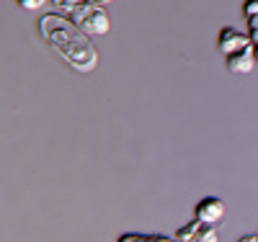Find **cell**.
Masks as SVG:
<instances>
[{
	"label": "cell",
	"mask_w": 258,
	"mask_h": 242,
	"mask_svg": "<svg viewBox=\"0 0 258 242\" xmlns=\"http://www.w3.org/2000/svg\"><path fill=\"white\" fill-rule=\"evenodd\" d=\"M36 31L41 41L75 72L88 75L98 67V52L91 36L78 29L68 16L62 13H44L36 21Z\"/></svg>",
	"instance_id": "obj_1"
},
{
	"label": "cell",
	"mask_w": 258,
	"mask_h": 242,
	"mask_svg": "<svg viewBox=\"0 0 258 242\" xmlns=\"http://www.w3.org/2000/svg\"><path fill=\"white\" fill-rule=\"evenodd\" d=\"M62 16H68L73 24L78 29H83L88 36H106L109 29H111V21H109V16H106L103 6H96V3H91V0H85V3L70 8L68 13H62Z\"/></svg>",
	"instance_id": "obj_2"
},
{
	"label": "cell",
	"mask_w": 258,
	"mask_h": 242,
	"mask_svg": "<svg viewBox=\"0 0 258 242\" xmlns=\"http://www.w3.org/2000/svg\"><path fill=\"white\" fill-rule=\"evenodd\" d=\"M248 47H253L248 34H243V31H238V29H232V26L220 29V34H217V49H220L222 57H230V54L240 52V49H248Z\"/></svg>",
	"instance_id": "obj_3"
},
{
	"label": "cell",
	"mask_w": 258,
	"mask_h": 242,
	"mask_svg": "<svg viewBox=\"0 0 258 242\" xmlns=\"http://www.w3.org/2000/svg\"><path fill=\"white\" fill-rule=\"evenodd\" d=\"M222 216H225V201L217 196H207L194 209V219H199L202 224H217Z\"/></svg>",
	"instance_id": "obj_4"
},
{
	"label": "cell",
	"mask_w": 258,
	"mask_h": 242,
	"mask_svg": "<svg viewBox=\"0 0 258 242\" xmlns=\"http://www.w3.org/2000/svg\"><path fill=\"white\" fill-rule=\"evenodd\" d=\"M255 62H258V59H255V54H253V47H248V49H240V52L225 57V67H227L230 72H235V75H248V72H253Z\"/></svg>",
	"instance_id": "obj_5"
},
{
	"label": "cell",
	"mask_w": 258,
	"mask_h": 242,
	"mask_svg": "<svg viewBox=\"0 0 258 242\" xmlns=\"http://www.w3.org/2000/svg\"><path fill=\"white\" fill-rule=\"evenodd\" d=\"M202 222L199 219H194V222H188V224H183V227H178L176 229V242H199V234H202Z\"/></svg>",
	"instance_id": "obj_6"
},
{
	"label": "cell",
	"mask_w": 258,
	"mask_h": 242,
	"mask_svg": "<svg viewBox=\"0 0 258 242\" xmlns=\"http://www.w3.org/2000/svg\"><path fill=\"white\" fill-rule=\"evenodd\" d=\"M245 24H248V36H250V44H253V54H255V59H258V16H255V18H248Z\"/></svg>",
	"instance_id": "obj_7"
},
{
	"label": "cell",
	"mask_w": 258,
	"mask_h": 242,
	"mask_svg": "<svg viewBox=\"0 0 258 242\" xmlns=\"http://www.w3.org/2000/svg\"><path fill=\"white\" fill-rule=\"evenodd\" d=\"M80 3H85V0H52V6H54L59 13H68L70 8H75V6H80Z\"/></svg>",
	"instance_id": "obj_8"
},
{
	"label": "cell",
	"mask_w": 258,
	"mask_h": 242,
	"mask_svg": "<svg viewBox=\"0 0 258 242\" xmlns=\"http://www.w3.org/2000/svg\"><path fill=\"white\" fill-rule=\"evenodd\" d=\"M258 16V0H245L243 3V18H255Z\"/></svg>",
	"instance_id": "obj_9"
},
{
	"label": "cell",
	"mask_w": 258,
	"mask_h": 242,
	"mask_svg": "<svg viewBox=\"0 0 258 242\" xmlns=\"http://www.w3.org/2000/svg\"><path fill=\"white\" fill-rule=\"evenodd\" d=\"M16 3H18L21 8H26V11H39L41 6L52 3V0H16Z\"/></svg>",
	"instance_id": "obj_10"
},
{
	"label": "cell",
	"mask_w": 258,
	"mask_h": 242,
	"mask_svg": "<svg viewBox=\"0 0 258 242\" xmlns=\"http://www.w3.org/2000/svg\"><path fill=\"white\" fill-rule=\"evenodd\" d=\"M116 242H147V234H137V232H126L121 234Z\"/></svg>",
	"instance_id": "obj_11"
},
{
	"label": "cell",
	"mask_w": 258,
	"mask_h": 242,
	"mask_svg": "<svg viewBox=\"0 0 258 242\" xmlns=\"http://www.w3.org/2000/svg\"><path fill=\"white\" fill-rule=\"evenodd\" d=\"M238 242H258V234H245V237H240Z\"/></svg>",
	"instance_id": "obj_12"
},
{
	"label": "cell",
	"mask_w": 258,
	"mask_h": 242,
	"mask_svg": "<svg viewBox=\"0 0 258 242\" xmlns=\"http://www.w3.org/2000/svg\"><path fill=\"white\" fill-rule=\"evenodd\" d=\"M91 3H96V6H106V3H111V0H91Z\"/></svg>",
	"instance_id": "obj_13"
}]
</instances>
